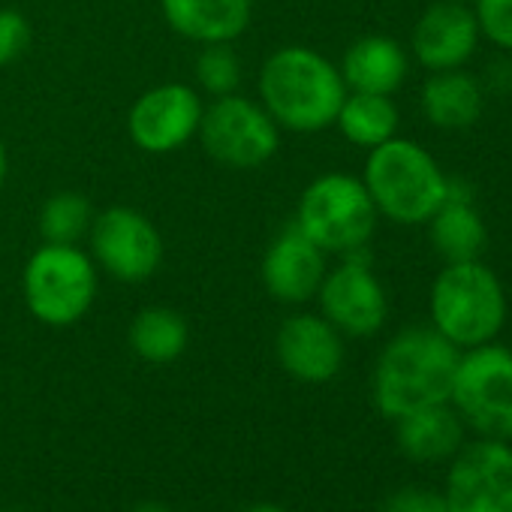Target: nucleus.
I'll return each instance as SVG.
<instances>
[{
  "label": "nucleus",
  "mask_w": 512,
  "mask_h": 512,
  "mask_svg": "<svg viewBox=\"0 0 512 512\" xmlns=\"http://www.w3.org/2000/svg\"><path fill=\"white\" fill-rule=\"evenodd\" d=\"M263 109L281 130L320 133L335 127L347 97L338 64L311 46H284L266 58L256 79Z\"/></svg>",
  "instance_id": "nucleus-1"
},
{
  "label": "nucleus",
  "mask_w": 512,
  "mask_h": 512,
  "mask_svg": "<svg viewBox=\"0 0 512 512\" xmlns=\"http://www.w3.org/2000/svg\"><path fill=\"white\" fill-rule=\"evenodd\" d=\"M458 356L461 350L431 326L401 329L374 365V407L395 422L407 413L449 404Z\"/></svg>",
  "instance_id": "nucleus-2"
},
{
  "label": "nucleus",
  "mask_w": 512,
  "mask_h": 512,
  "mask_svg": "<svg viewBox=\"0 0 512 512\" xmlns=\"http://www.w3.org/2000/svg\"><path fill=\"white\" fill-rule=\"evenodd\" d=\"M431 329L452 347L473 350L497 341L509 317L503 281L482 260L446 263L428 293Z\"/></svg>",
  "instance_id": "nucleus-3"
},
{
  "label": "nucleus",
  "mask_w": 512,
  "mask_h": 512,
  "mask_svg": "<svg viewBox=\"0 0 512 512\" xmlns=\"http://www.w3.org/2000/svg\"><path fill=\"white\" fill-rule=\"evenodd\" d=\"M362 181L380 217L398 226H422L443 205L449 175L416 139L392 136L368 151Z\"/></svg>",
  "instance_id": "nucleus-4"
},
{
  "label": "nucleus",
  "mask_w": 512,
  "mask_h": 512,
  "mask_svg": "<svg viewBox=\"0 0 512 512\" xmlns=\"http://www.w3.org/2000/svg\"><path fill=\"white\" fill-rule=\"evenodd\" d=\"M377 208L359 175L326 172L314 178L296 205L293 223L323 250L347 256L365 250L377 232Z\"/></svg>",
  "instance_id": "nucleus-5"
},
{
  "label": "nucleus",
  "mask_w": 512,
  "mask_h": 512,
  "mask_svg": "<svg viewBox=\"0 0 512 512\" xmlns=\"http://www.w3.org/2000/svg\"><path fill=\"white\" fill-rule=\"evenodd\" d=\"M97 263L76 244L37 247L22 275L28 311L52 329L79 323L97 299Z\"/></svg>",
  "instance_id": "nucleus-6"
},
{
  "label": "nucleus",
  "mask_w": 512,
  "mask_h": 512,
  "mask_svg": "<svg viewBox=\"0 0 512 512\" xmlns=\"http://www.w3.org/2000/svg\"><path fill=\"white\" fill-rule=\"evenodd\" d=\"M449 404L479 437L512 440V350L497 341L461 350Z\"/></svg>",
  "instance_id": "nucleus-7"
},
{
  "label": "nucleus",
  "mask_w": 512,
  "mask_h": 512,
  "mask_svg": "<svg viewBox=\"0 0 512 512\" xmlns=\"http://www.w3.org/2000/svg\"><path fill=\"white\" fill-rule=\"evenodd\" d=\"M199 142L211 160L229 169H256L275 157L281 145V127L263 109L260 100L241 94L214 97L202 109Z\"/></svg>",
  "instance_id": "nucleus-8"
},
{
  "label": "nucleus",
  "mask_w": 512,
  "mask_h": 512,
  "mask_svg": "<svg viewBox=\"0 0 512 512\" xmlns=\"http://www.w3.org/2000/svg\"><path fill=\"white\" fill-rule=\"evenodd\" d=\"M317 299L320 314L344 338H371L389 317V296L371 269L368 247L341 256V263L326 272Z\"/></svg>",
  "instance_id": "nucleus-9"
},
{
  "label": "nucleus",
  "mask_w": 512,
  "mask_h": 512,
  "mask_svg": "<svg viewBox=\"0 0 512 512\" xmlns=\"http://www.w3.org/2000/svg\"><path fill=\"white\" fill-rule=\"evenodd\" d=\"M88 241L91 260L124 284L148 281L163 263V238L157 226L142 211L127 205H112L97 214Z\"/></svg>",
  "instance_id": "nucleus-10"
},
{
  "label": "nucleus",
  "mask_w": 512,
  "mask_h": 512,
  "mask_svg": "<svg viewBox=\"0 0 512 512\" xmlns=\"http://www.w3.org/2000/svg\"><path fill=\"white\" fill-rule=\"evenodd\" d=\"M446 512H512V446L479 437L449 458Z\"/></svg>",
  "instance_id": "nucleus-11"
},
{
  "label": "nucleus",
  "mask_w": 512,
  "mask_h": 512,
  "mask_svg": "<svg viewBox=\"0 0 512 512\" xmlns=\"http://www.w3.org/2000/svg\"><path fill=\"white\" fill-rule=\"evenodd\" d=\"M202 97L193 85L166 82L145 91L127 115V130L145 154H172L184 148L202 121Z\"/></svg>",
  "instance_id": "nucleus-12"
},
{
  "label": "nucleus",
  "mask_w": 512,
  "mask_h": 512,
  "mask_svg": "<svg viewBox=\"0 0 512 512\" xmlns=\"http://www.w3.org/2000/svg\"><path fill=\"white\" fill-rule=\"evenodd\" d=\"M326 256L293 220L272 238L263 253L260 278L272 299L284 305H305L317 299V290L329 272Z\"/></svg>",
  "instance_id": "nucleus-13"
},
{
  "label": "nucleus",
  "mask_w": 512,
  "mask_h": 512,
  "mask_svg": "<svg viewBox=\"0 0 512 512\" xmlns=\"http://www.w3.org/2000/svg\"><path fill=\"white\" fill-rule=\"evenodd\" d=\"M479 25L470 4H452V0H434L428 4L410 34V55L428 73L458 70L479 49Z\"/></svg>",
  "instance_id": "nucleus-14"
},
{
  "label": "nucleus",
  "mask_w": 512,
  "mask_h": 512,
  "mask_svg": "<svg viewBox=\"0 0 512 512\" xmlns=\"http://www.w3.org/2000/svg\"><path fill=\"white\" fill-rule=\"evenodd\" d=\"M281 368L302 383H329L344 368V335L323 314H293L275 338Z\"/></svg>",
  "instance_id": "nucleus-15"
},
{
  "label": "nucleus",
  "mask_w": 512,
  "mask_h": 512,
  "mask_svg": "<svg viewBox=\"0 0 512 512\" xmlns=\"http://www.w3.org/2000/svg\"><path fill=\"white\" fill-rule=\"evenodd\" d=\"M485 100L488 94L479 76L467 73L464 67L431 73L419 91L425 121L443 133H464L476 127L485 112Z\"/></svg>",
  "instance_id": "nucleus-16"
},
{
  "label": "nucleus",
  "mask_w": 512,
  "mask_h": 512,
  "mask_svg": "<svg viewBox=\"0 0 512 512\" xmlns=\"http://www.w3.org/2000/svg\"><path fill=\"white\" fill-rule=\"evenodd\" d=\"M338 70H341L347 91L392 97L407 82L410 52L392 37L368 34V37H359L356 43L347 46Z\"/></svg>",
  "instance_id": "nucleus-17"
},
{
  "label": "nucleus",
  "mask_w": 512,
  "mask_h": 512,
  "mask_svg": "<svg viewBox=\"0 0 512 512\" xmlns=\"http://www.w3.org/2000/svg\"><path fill=\"white\" fill-rule=\"evenodd\" d=\"M166 25L199 46L235 43L253 16L250 0H160Z\"/></svg>",
  "instance_id": "nucleus-18"
},
{
  "label": "nucleus",
  "mask_w": 512,
  "mask_h": 512,
  "mask_svg": "<svg viewBox=\"0 0 512 512\" xmlns=\"http://www.w3.org/2000/svg\"><path fill=\"white\" fill-rule=\"evenodd\" d=\"M464 428L452 404H434L395 419V440L413 461H449L464 446Z\"/></svg>",
  "instance_id": "nucleus-19"
},
{
  "label": "nucleus",
  "mask_w": 512,
  "mask_h": 512,
  "mask_svg": "<svg viewBox=\"0 0 512 512\" xmlns=\"http://www.w3.org/2000/svg\"><path fill=\"white\" fill-rule=\"evenodd\" d=\"M425 226H428L431 247L443 260V266L482 260L485 244H488V226L476 208V199L446 196Z\"/></svg>",
  "instance_id": "nucleus-20"
},
{
  "label": "nucleus",
  "mask_w": 512,
  "mask_h": 512,
  "mask_svg": "<svg viewBox=\"0 0 512 512\" xmlns=\"http://www.w3.org/2000/svg\"><path fill=\"white\" fill-rule=\"evenodd\" d=\"M398 124H401V115L392 97L362 94V91H347L335 118V127L341 130V136L350 145L368 148V151L398 136Z\"/></svg>",
  "instance_id": "nucleus-21"
},
{
  "label": "nucleus",
  "mask_w": 512,
  "mask_h": 512,
  "mask_svg": "<svg viewBox=\"0 0 512 512\" xmlns=\"http://www.w3.org/2000/svg\"><path fill=\"white\" fill-rule=\"evenodd\" d=\"M190 341L187 320L172 308H145L130 323V347L148 365L175 362Z\"/></svg>",
  "instance_id": "nucleus-22"
},
{
  "label": "nucleus",
  "mask_w": 512,
  "mask_h": 512,
  "mask_svg": "<svg viewBox=\"0 0 512 512\" xmlns=\"http://www.w3.org/2000/svg\"><path fill=\"white\" fill-rule=\"evenodd\" d=\"M94 223V208L82 193L64 190L46 199L40 211V235L49 244H79Z\"/></svg>",
  "instance_id": "nucleus-23"
},
{
  "label": "nucleus",
  "mask_w": 512,
  "mask_h": 512,
  "mask_svg": "<svg viewBox=\"0 0 512 512\" xmlns=\"http://www.w3.org/2000/svg\"><path fill=\"white\" fill-rule=\"evenodd\" d=\"M196 85L211 94V97H226L235 94L241 85V61L232 49V43H208L196 55L193 64Z\"/></svg>",
  "instance_id": "nucleus-24"
},
{
  "label": "nucleus",
  "mask_w": 512,
  "mask_h": 512,
  "mask_svg": "<svg viewBox=\"0 0 512 512\" xmlns=\"http://www.w3.org/2000/svg\"><path fill=\"white\" fill-rule=\"evenodd\" d=\"M470 10L476 16L479 37L497 52L512 55V0H473Z\"/></svg>",
  "instance_id": "nucleus-25"
},
{
  "label": "nucleus",
  "mask_w": 512,
  "mask_h": 512,
  "mask_svg": "<svg viewBox=\"0 0 512 512\" xmlns=\"http://www.w3.org/2000/svg\"><path fill=\"white\" fill-rule=\"evenodd\" d=\"M31 46V25L19 10H0V67L19 61Z\"/></svg>",
  "instance_id": "nucleus-26"
},
{
  "label": "nucleus",
  "mask_w": 512,
  "mask_h": 512,
  "mask_svg": "<svg viewBox=\"0 0 512 512\" xmlns=\"http://www.w3.org/2000/svg\"><path fill=\"white\" fill-rule=\"evenodd\" d=\"M383 512H446V500H443V494H437L431 488L410 485V488L395 491L386 500Z\"/></svg>",
  "instance_id": "nucleus-27"
},
{
  "label": "nucleus",
  "mask_w": 512,
  "mask_h": 512,
  "mask_svg": "<svg viewBox=\"0 0 512 512\" xmlns=\"http://www.w3.org/2000/svg\"><path fill=\"white\" fill-rule=\"evenodd\" d=\"M479 82H482L485 94L512 97V55H509V52L494 55V58L485 64V70L479 73Z\"/></svg>",
  "instance_id": "nucleus-28"
},
{
  "label": "nucleus",
  "mask_w": 512,
  "mask_h": 512,
  "mask_svg": "<svg viewBox=\"0 0 512 512\" xmlns=\"http://www.w3.org/2000/svg\"><path fill=\"white\" fill-rule=\"evenodd\" d=\"M133 512H172V509L163 506V503H142V506H136Z\"/></svg>",
  "instance_id": "nucleus-29"
},
{
  "label": "nucleus",
  "mask_w": 512,
  "mask_h": 512,
  "mask_svg": "<svg viewBox=\"0 0 512 512\" xmlns=\"http://www.w3.org/2000/svg\"><path fill=\"white\" fill-rule=\"evenodd\" d=\"M247 512H287L284 506H275V503H256V506H250Z\"/></svg>",
  "instance_id": "nucleus-30"
},
{
  "label": "nucleus",
  "mask_w": 512,
  "mask_h": 512,
  "mask_svg": "<svg viewBox=\"0 0 512 512\" xmlns=\"http://www.w3.org/2000/svg\"><path fill=\"white\" fill-rule=\"evenodd\" d=\"M4 178H7V148L0 142V184H4Z\"/></svg>",
  "instance_id": "nucleus-31"
},
{
  "label": "nucleus",
  "mask_w": 512,
  "mask_h": 512,
  "mask_svg": "<svg viewBox=\"0 0 512 512\" xmlns=\"http://www.w3.org/2000/svg\"><path fill=\"white\" fill-rule=\"evenodd\" d=\"M452 4H473V0H452Z\"/></svg>",
  "instance_id": "nucleus-32"
},
{
  "label": "nucleus",
  "mask_w": 512,
  "mask_h": 512,
  "mask_svg": "<svg viewBox=\"0 0 512 512\" xmlns=\"http://www.w3.org/2000/svg\"><path fill=\"white\" fill-rule=\"evenodd\" d=\"M0 512H13V509H0Z\"/></svg>",
  "instance_id": "nucleus-33"
}]
</instances>
